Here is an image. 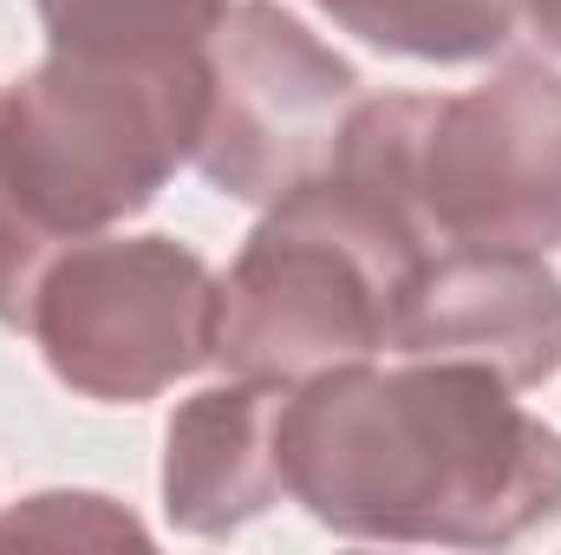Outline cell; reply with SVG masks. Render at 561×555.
<instances>
[{
  "label": "cell",
  "mask_w": 561,
  "mask_h": 555,
  "mask_svg": "<svg viewBox=\"0 0 561 555\" xmlns=\"http://www.w3.org/2000/svg\"><path fill=\"white\" fill-rule=\"evenodd\" d=\"M280 477L353 543L503 550L561 517V431L490 366L373 353L287 386Z\"/></svg>",
  "instance_id": "1"
},
{
  "label": "cell",
  "mask_w": 561,
  "mask_h": 555,
  "mask_svg": "<svg viewBox=\"0 0 561 555\" xmlns=\"http://www.w3.org/2000/svg\"><path fill=\"white\" fill-rule=\"evenodd\" d=\"M209 105L203 53H66L0 92V327H26L46 262L125 229L196 157Z\"/></svg>",
  "instance_id": "2"
},
{
  "label": "cell",
  "mask_w": 561,
  "mask_h": 555,
  "mask_svg": "<svg viewBox=\"0 0 561 555\" xmlns=\"http://www.w3.org/2000/svg\"><path fill=\"white\" fill-rule=\"evenodd\" d=\"M392 203L431 249H561V66L503 59L463 92H373L346 112L333 163Z\"/></svg>",
  "instance_id": "3"
},
{
  "label": "cell",
  "mask_w": 561,
  "mask_h": 555,
  "mask_svg": "<svg viewBox=\"0 0 561 555\" xmlns=\"http://www.w3.org/2000/svg\"><path fill=\"white\" fill-rule=\"evenodd\" d=\"M431 242L340 170L275 196L249 229L216 301V366L249 380H313L373 360Z\"/></svg>",
  "instance_id": "4"
},
{
  "label": "cell",
  "mask_w": 561,
  "mask_h": 555,
  "mask_svg": "<svg viewBox=\"0 0 561 555\" xmlns=\"http://www.w3.org/2000/svg\"><path fill=\"white\" fill-rule=\"evenodd\" d=\"M222 275L176 236H79L26 307V340L46 373L92 406H144L176 380L216 366Z\"/></svg>",
  "instance_id": "5"
},
{
  "label": "cell",
  "mask_w": 561,
  "mask_h": 555,
  "mask_svg": "<svg viewBox=\"0 0 561 555\" xmlns=\"http://www.w3.org/2000/svg\"><path fill=\"white\" fill-rule=\"evenodd\" d=\"M359 72L280 0H236L209 33V105L190 170L268 209L333 163L346 112L359 105Z\"/></svg>",
  "instance_id": "6"
},
{
  "label": "cell",
  "mask_w": 561,
  "mask_h": 555,
  "mask_svg": "<svg viewBox=\"0 0 561 555\" xmlns=\"http://www.w3.org/2000/svg\"><path fill=\"white\" fill-rule=\"evenodd\" d=\"M386 353L470 360L529 393L561 373V275L529 249H431L399 301Z\"/></svg>",
  "instance_id": "7"
},
{
  "label": "cell",
  "mask_w": 561,
  "mask_h": 555,
  "mask_svg": "<svg viewBox=\"0 0 561 555\" xmlns=\"http://www.w3.org/2000/svg\"><path fill=\"white\" fill-rule=\"evenodd\" d=\"M280 380L229 373L222 386L190 393L163 424V517L183 536H236L287 503L280 477Z\"/></svg>",
  "instance_id": "8"
},
{
  "label": "cell",
  "mask_w": 561,
  "mask_h": 555,
  "mask_svg": "<svg viewBox=\"0 0 561 555\" xmlns=\"http://www.w3.org/2000/svg\"><path fill=\"white\" fill-rule=\"evenodd\" d=\"M340 33L419 66H477L523 39V0H313Z\"/></svg>",
  "instance_id": "9"
},
{
  "label": "cell",
  "mask_w": 561,
  "mask_h": 555,
  "mask_svg": "<svg viewBox=\"0 0 561 555\" xmlns=\"http://www.w3.org/2000/svg\"><path fill=\"white\" fill-rule=\"evenodd\" d=\"M236 0H33L46 46L66 53H203Z\"/></svg>",
  "instance_id": "10"
},
{
  "label": "cell",
  "mask_w": 561,
  "mask_h": 555,
  "mask_svg": "<svg viewBox=\"0 0 561 555\" xmlns=\"http://www.w3.org/2000/svg\"><path fill=\"white\" fill-rule=\"evenodd\" d=\"M138 517L99 490H39L0 510V543H144Z\"/></svg>",
  "instance_id": "11"
},
{
  "label": "cell",
  "mask_w": 561,
  "mask_h": 555,
  "mask_svg": "<svg viewBox=\"0 0 561 555\" xmlns=\"http://www.w3.org/2000/svg\"><path fill=\"white\" fill-rule=\"evenodd\" d=\"M523 33L542 46V59H561V0H523Z\"/></svg>",
  "instance_id": "12"
},
{
  "label": "cell",
  "mask_w": 561,
  "mask_h": 555,
  "mask_svg": "<svg viewBox=\"0 0 561 555\" xmlns=\"http://www.w3.org/2000/svg\"><path fill=\"white\" fill-rule=\"evenodd\" d=\"M0 92H7V86H0Z\"/></svg>",
  "instance_id": "13"
}]
</instances>
